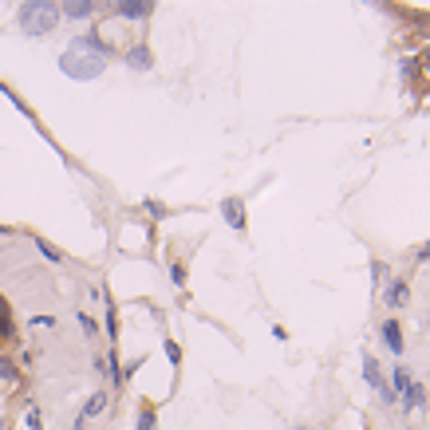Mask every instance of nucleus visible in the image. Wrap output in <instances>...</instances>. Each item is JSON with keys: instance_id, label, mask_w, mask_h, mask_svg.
<instances>
[{"instance_id": "1", "label": "nucleus", "mask_w": 430, "mask_h": 430, "mask_svg": "<svg viewBox=\"0 0 430 430\" xmlns=\"http://www.w3.org/2000/svg\"><path fill=\"white\" fill-rule=\"evenodd\" d=\"M111 56H115V48L103 36H95V32L75 36L67 44V51L60 56V71L67 80H99L107 71V64H111Z\"/></svg>"}, {"instance_id": "2", "label": "nucleus", "mask_w": 430, "mask_h": 430, "mask_svg": "<svg viewBox=\"0 0 430 430\" xmlns=\"http://www.w3.org/2000/svg\"><path fill=\"white\" fill-rule=\"evenodd\" d=\"M16 24L24 36H48L60 24V4H51V0H24L16 8Z\"/></svg>"}, {"instance_id": "3", "label": "nucleus", "mask_w": 430, "mask_h": 430, "mask_svg": "<svg viewBox=\"0 0 430 430\" xmlns=\"http://www.w3.org/2000/svg\"><path fill=\"white\" fill-rule=\"evenodd\" d=\"M363 379H367V387H371V391L379 395V403H387V407L395 403V395H391V387H387V379H383V367H379V359H375V355H367V351H363Z\"/></svg>"}, {"instance_id": "4", "label": "nucleus", "mask_w": 430, "mask_h": 430, "mask_svg": "<svg viewBox=\"0 0 430 430\" xmlns=\"http://www.w3.org/2000/svg\"><path fill=\"white\" fill-rule=\"evenodd\" d=\"M407 300H411V285H407L403 276H387V285H383V304L398 312Z\"/></svg>"}, {"instance_id": "5", "label": "nucleus", "mask_w": 430, "mask_h": 430, "mask_svg": "<svg viewBox=\"0 0 430 430\" xmlns=\"http://www.w3.org/2000/svg\"><path fill=\"white\" fill-rule=\"evenodd\" d=\"M111 12L119 20H146L154 12V0H119V4H111Z\"/></svg>"}, {"instance_id": "6", "label": "nucleus", "mask_w": 430, "mask_h": 430, "mask_svg": "<svg viewBox=\"0 0 430 430\" xmlns=\"http://www.w3.org/2000/svg\"><path fill=\"white\" fill-rule=\"evenodd\" d=\"M398 407H403V411H407V414H411V411H427V407H430V395H427V387H422V383H418V379H411V387H407V391L398 395Z\"/></svg>"}, {"instance_id": "7", "label": "nucleus", "mask_w": 430, "mask_h": 430, "mask_svg": "<svg viewBox=\"0 0 430 430\" xmlns=\"http://www.w3.org/2000/svg\"><path fill=\"white\" fill-rule=\"evenodd\" d=\"M107 403H111V395H107V391H95V395H91L87 403H83L80 418H75V430H83L87 422H91V418H99V414L107 411Z\"/></svg>"}, {"instance_id": "8", "label": "nucleus", "mask_w": 430, "mask_h": 430, "mask_svg": "<svg viewBox=\"0 0 430 430\" xmlns=\"http://www.w3.org/2000/svg\"><path fill=\"white\" fill-rule=\"evenodd\" d=\"M222 217L225 222H229V229H237V233H245V202H241V198H225L222 202Z\"/></svg>"}, {"instance_id": "9", "label": "nucleus", "mask_w": 430, "mask_h": 430, "mask_svg": "<svg viewBox=\"0 0 430 430\" xmlns=\"http://www.w3.org/2000/svg\"><path fill=\"white\" fill-rule=\"evenodd\" d=\"M127 67H130V71H150V67H154V51L146 48L143 40L130 44V48H127Z\"/></svg>"}, {"instance_id": "10", "label": "nucleus", "mask_w": 430, "mask_h": 430, "mask_svg": "<svg viewBox=\"0 0 430 430\" xmlns=\"http://www.w3.org/2000/svg\"><path fill=\"white\" fill-rule=\"evenodd\" d=\"M95 12H99L95 0H67V4H60V16L67 20H91Z\"/></svg>"}, {"instance_id": "11", "label": "nucleus", "mask_w": 430, "mask_h": 430, "mask_svg": "<svg viewBox=\"0 0 430 430\" xmlns=\"http://www.w3.org/2000/svg\"><path fill=\"white\" fill-rule=\"evenodd\" d=\"M383 344H387L391 355H403V324H398L395 316L383 320Z\"/></svg>"}, {"instance_id": "12", "label": "nucleus", "mask_w": 430, "mask_h": 430, "mask_svg": "<svg viewBox=\"0 0 430 430\" xmlns=\"http://www.w3.org/2000/svg\"><path fill=\"white\" fill-rule=\"evenodd\" d=\"M411 379H414L411 371H407L403 363H395V367H391V395L398 398L403 391H407V387H411Z\"/></svg>"}, {"instance_id": "13", "label": "nucleus", "mask_w": 430, "mask_h": 430, "mask_svg": "<svg viewBox=\"0 0 430 430\" xmlns=\"http://www.w3.org/2000/svg\"><path fill=\"white\" fill-rule=\"evenodd\" d=\"M0 383H8V387H20V371H16V363H12L8 355H0Z\"/></svg>"}, {"instance_id": "14", "label": "nucleus", "mask_w": 430, "mask_h": 430, "mask_svg": "<svg viewBox=\"0 0 430 430\" xmlns=\"http://www.w3.org/2000/svg\"><path fill=\"white\" fill-rule=\"evenodd\" d=\"M16 328H12V312H8V300L0 296V339H12Z\"/></svg>"}, {"instance_id": "15", "label": "nucleus", "mask_w": 430, "mask_h": 430, "mask_svg": "<svg viewBox=\"0 0 430 430\" xmlns=\"http://www.w3.org/2000/svg\"><path fill=\"white\" fill-rule=\"evenodd\" d=\"M158 427V411L150 407V403H143V411H139V427L134 430H154Z\"/></svg>"}, {"instance_id": "16", "label": "nucleus", "mask_w": 430, "mask_h": 430, "mask_svg": "<svg viewBox=\"0 0 430 430\" xmlns=\"http://www.w3.org/2000/svg\"><path fill=\"white\" fill-rule=\"evenodd\" d=\"M36 249H40V253L48 256L51 265H64V253H60V249H56V245H51V241H44V237H36Z\"/></svg>"}, {"instance_id": "17", "label": "nucleus", "mask_w": 430, "mask_h": 430, "mask_svg": "<svg viewBox=\"0 0 430 430\" xmlns=\"http://www.w3.org/2000/svg\"><path fill=\"white\" fill-rule=\"evenodd\" d=\"M24 427H28V430H44V414H40V407H28V414H24Z\"/></svg>"}, {"instance_id": "18", "label": "nucleus", "mask_w": 430, "mask_h": 430, "mask_svg": "<svg viewBox=\"0 0 430 430\" xmlns=\"http://www.w3.org/2000/svg\"><path fill=\"white\" fill-rule=\"evenodd\" d=\"M107 335L119 339V316H115V304L111 300H107Z\"/></svg>"}, {"instance_id": "19", "label": "nucleus", "mask_w": 430, "mask_h": 430, "mask_svg": "<svg viewBox=\"0 0 430 430\" xmlns=\"http://www.w3.org/2000/svg\"><path fill=\"white\" fill-rule=\"evenodd\" d=\"M170 280H174L178 288H186V265H182V261H174V265H170Z\"/></svg>"}, {"instance_id": "20", "label": "nucleus", "mask_w": 430, "mask_h": 430, "mask_svg": "<svg viewBox=\"0 0 430 430\" xmlns=\"http://www.w3.org/2000/svg\"><path fill=\"white\" fill-rule=\"evenodd\" d=\"M166 359H170V367H178V363H182V348H178L174 339H166Z\"/></svg>"}, {"instance_id": "21", "label": "nucleus", "mask_w": 430, "mask_h": 430, "mask_svg": "<svg viewBox=\"0 0 430 430\" xmlns=\"http://www.w3.org/2000/svg\"><path fill=\"white\" fill-rule=\"evenodd\" d=\"M80 328H83V335H87V339H91V335L99 332V324L91 316H87V312H80Z\"/></svg>"}, {"instance_id": "22", "label": "nucleus", "mask_w": 430, "mask_h": 430, "mask_svg": "<svg viewBox=\"0 0 430 430\" xmlns=\"http://www.w3.org/2000/svg\"><path fill=\"white\" fill-rule=\"evenodd\" d=\"M143 206H146V213H150V217H166V206H162V202H154V198H146Z\"/></svg>"}, {"instance_id": "23", "label": "nucleus", "mask_w": 430, "mask_h": 430, "mask_svg": "<svg viewBox=\"0 0 430 430\" xmlns=\"http://www.w3.org/2000/svg\"><path fill=\"white\" fill-rule=\"evenodd\" d=\"M28 324H32V328H56V316H32Z\"/></svg>"}, {"instance_id": "24", "label": "nucleus", "mask_w": 430, "mask_h": 430, "mask_svg": "<svg viewBox=\"0 0 430 430\" xmlns=\"http://www.w3.org/2000/svg\"><path fill=\"white\" fill-rule=\"evenodd\" d=\"M418 265H430V241L422 245V249H418Z\"/></svg>"}, {"instance_id": "25", "label": "nucleus", "mask_w": 430, "mask_h": 430, "mask_svg": "<svg viewBox=\"0 0 430 430\" xmlns=\"http://www.w3.org/2000/svg\"><path fill=\"white\" fill-rule=\"evenodd\" d=\"M0 233H12V229H8V225H0Z\"/></svg>"}, {"instance_id": "26", "label": "nucleus", "mask_w": 430, "mask_h": 430, "mask_svg": "<svg viewBox=\"0 0 430 430\" xmlns=\"http://www.w3.org/2000/svg\"><path fill=\"white\" fill-rule=\"evenodd\" d=\"M292 430H304V427H292Z\"/></svg>"}]
</instances>
